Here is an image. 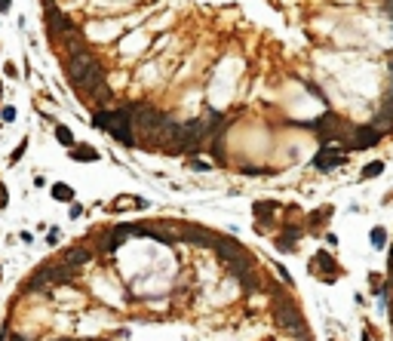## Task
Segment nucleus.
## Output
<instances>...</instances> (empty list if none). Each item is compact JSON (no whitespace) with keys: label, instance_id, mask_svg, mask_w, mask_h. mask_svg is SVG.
<instances>
[{"label":"nucleus","instance_id":"nucleus-4","mask_svg":"<svg viewBox=\"0 0 393 341\" xmlns=\"http://www.w3.org/2000/svg\"><path fill=\"white\" fill-rule=\"evenodd\" d=\"M212 249H215V255H218V261H221L224 267L237 264L240 258H246V255H249V249H246L240 240L227 237V234H218V237H215V243H212Z\"/></svg>","mask_w":393,"mask_h":341},{"label":"nucleus","instance_id":"nucleus-6","mask_svg":"<svg viewBox=\"0 0 393 341\" xmlns=\"http://www.w3.org/2000/svg\"><path fill=\"white\" fill-rule=\"evenodd\" d=\"M215 237H218V234H212V230L194 225V222H182V225H178V240L188 243V246H206V249H212Z\"/></svg>","mask_w":393,"mask_h":341},{"label":"nucleus","instance_id":"nucleus-1","mask_svg":"<svg viewBox=\"0 0 393 341\" xmlns=\"http://www.w3.org/2000/svg\"><path fill=\"white\" fill-rule=\"evenodd\" d=\"M93 129L108 132L114 141H120L123 148H138V135H135V123L129 108H96L93 111Z\"/></svg>","mask_w":393,"mask_h":341},{"label":"nucleus","instance_id":"nucleus-8","mask_svg":"<svg viewBox=\"0 0 393 341\" xmlns=\"http://www.w3.org/2000/svg\"><path fill=\"white\" fill-rule=\"evenodd\" d=\"M43 22H46V34H49L52 40H59L65 31H71V28H74V22H71L68 15H65L59 6H56V3H49V6L43 9Z\"/></svg>","mask_w":393,"mask_h":341},{"label":"nucleus","instance_id":"nucleus-12","mask_svg":"<svg viewBox=\"0 0 393 341\" xmlns=\"http://www.w3.org/2000/svg\"><path fill=\"white\" fill-rule=\"evenodd\" d=\"M56 43L68 52V59H71V56H80V52H89V46H86V40H83V31H80L77 25L71 28V31H65Z\"/></svg>","mask_w":393,"mask_h":341},{"label":"nucleus","instance_id":"nucleus-10","mask_svg":"<svg viewBox=\"0 0 393 341\" xmlns=\"http://www.w3.org/2000/svg\"><path fill=\"white\" fill-rule=\"evenodd\" d=\"M126 237H129V225H114L111 230H104V234H101V240H98V252H104V255L117 252V249L126 243Z\"/></svg>","mask_w":393,"mask_h":341},{"label":"nucleus","instance_id":"nucleus-13","mask_svg":"<svg viewBox=\"0 0 393 341\" xmlns=\"http://www.w3.org/2000/svg\"><path fill=\"white\" fill-rule=\"evenodd\" d=\"M252 212H255V219L261 222V225H255V227L264 230V225H267V222H274V219H277V212H283V206H280L277 200H255Z\"/></svg>","mask_w":393,"mask_h":341},{"label":"nucleus","instance_id":"nucleus-28","mask_svg":"<svg viewBox=\"0 0 393 341\" xmlns=\"http://www.w3.org/2000/svg\"><path fill=\"white\" fill-rule=\"evenodd\" d=\"M3 74H6V77H19V74H15V65H12V62L3 65Z\"/></svg>","mask_w":393,"mask_h":341},{"label":"nucleus","instance_id":"nucleus-20","mask_svg":"<svg viewBox=\"0 0 393 341\" xmlns=\"http://www.w3.org/2000/svg\"><path fill=\"white\" fill-rule=\"evenodd\" d=\"M56 141H59V145H74V132H71L68 126H65V123H59V126H56Z\"/></svg>","mask_w":393,"mask_h":341},{"label":"nucleus","instance_id":"nucleus-17","mask_svg":"<svg viewBox=\"0 0 393 341\" xmlns=\"http://www.w3.org/2000/svg\"><path fill=\"white\" fill-rule=\"evenodd\" d=\"M49 286H52V283L46 280V274H43V271H40V267H37V271H34V274L28 277V283H25V289H28V292H46V289H49Z\"/></svg>","mask_w":393,"mask_h":341},{"label":"nucleus","instance_id":"nucleus-30","mask_svg":"<svg viewBox=\"0 0 393 341\" xmlns=\"http://www.w3.org/2000/svg\"><path fill=\"white\" fill-rule=\"evenodd\" d=\"M0 206H6V188L0 185Z\"/></svg>","mask_w":393,"mask_h":341},{"label":"nucleus","instance_id":"nucleus-34","mask_svg":"<svg viewBox=\"0 0 393 341\" xmlns=\"http://www.w3.org/2000/svg\"><path fill=\"white\" fill-rule=\"evenodd\" d=\"M0 99H3V89H0Z\"/></svg>","mask_w":393,"mask_h":341},{"label":"nucleus","instance_id":"nucleus-29","mask_svg":"<svg viewBox=\"0 0 393 341\" xmlns=\"http://www.w3.org/2000/svg\"><path fill=\"white\" fill-rule=\"evenodd\" d=\"M9 6H12V0H0V12H9Z\"/></svg>","mask_w":393,"mask_h":341},{"label":"nucleus","instance_id":"nucleus-31","mask_svg":"<svg viewBox=\"0 0 393 341\" xmlns=\"http://www.w3.org/2000/svg\"><path fill=\"white\" fill-rule=\"evenodd\" d=\"M390 86H393V56H390Z\"/></svg>","mask_w":393,"mask_h":341},{"label":"nucleus","instance_id":"nucleus-5","mask_svg":"<svg viewBox=\"0 0 393 341\" xmlns=\"http://www.w3.org/2000/svg\"><path fill=\"white\" fill-rule=\"evenodd\" d=\"M307 267H310V274L319 277L323 283H335V280H338V271H341V267H338V261L332 258L329 249H316Z\"/></svg>","mask_w":393,"mask_h":341},{"label":"nucleus","instance_id":"nucleus-18","mask_svg":"<svg viewBox=\"0 0 393 341\" xmlns=\"http://www.w3.org/2000/svg\"><path fill=\"white\" fill-rule=\"evenodd\" d=\"M52 197H56L59 203H68V206H71V203H77V200H74V197H77L74 188L65 185V182H56V185H52Z\"/></svg>","mask_w":393,"mask_h":341},{"label":"nucleus","instance_id":"nucleus-16","mask_svg":"<svg viewBox=\"0 0 393 341\" xmlns=\"http://www.w3.org/2000/svg\"><path fill=\"white\" fill-rule=\"evenodd\" d=\"M332 212H335L332 206H319V209H313L307 219H304V227H307V230H319V227L326 225V219H332Z\"/></svg>","mask_w":393,"mask_h":341},{"label":"nucleus","instance_id":"nucleus-15","mask_svg":"<svg viewBox=\"0 0 393 341\" xmlns=\"http://www.w3.org/2000/svg\"><path fill=\"white\" fill-rule=\"evenodd\" d=\"M62 261H68L71 267H83V264L93 261V252H89L86 246H68L62 252Z\"/></svg>","mask_w":393,"mask_h":341},{"label":"nucleus","instance_id":"nucleus-19","mask_svg":"<svg viewBox=\"0 0 393 341\" xmlns=\"http://www.w3.org/2000/svg\"><path fill=\"white\" fill-rule=\"evenodd\" d=\"M369 240H372V246H375V249H381V246H387V230H384V227H378V225H375V227L369 230Z\"/></svg>","mask_w":393,"mask_h":341},{"label":"nucleus","instance_id":"nucleus-24","mask_svg":"<svg viewBox=\"0 0 393 341\" xmlns=\"http://www.w3.org/2000/svg\"><path fill=\"white\" fill-rule=\"evenodd\" d=\"M243 172L246 175H267L271 169H264V166H243Z\"/></svg>","mask_w":393,"mask_h":341},{"label":"nucleus","instance_id":"nucleus-27","mask_svg":"<svg viewBox=\"0 0 393 341\" xmlns=\"http://www.w3.org/2000/svg\"><path fill=\"white\" fill-rule=\"evenodd\" d=\"M80 212H83V206H80V203H71V206H68V215H71V219H77Z\"/></svg>","mask_w":393,"mask_h":341},{"label":"nucleus","instance_id":"nucleus-9","mask_svg":"<svg viewBox=\"0 0 393 341\" xmlns=\"http://www.w3.org/2000/svg\"><path fill=\"white\" fill-rule=\"evenodd\" d=\"M40 271L46 274V280L52 286H68L77 280V267H71L68 261H59V264H40Z\"/></svg>","mask_w":393,"mask_h":341},{"label":"nucleus","instance_id":"nucleus-7","mask_svg":"<svg viewBox=\"0 0 393 341\" xmlns=\"http://www.w3.org/2000/svg\"><path fill=\"white\" fill-rule=\"evenodd\" d=\"M344 160H347V151H344V148H338V145H323V148L316 151V157H313V169L332 172V169H338V166H344Z\"/></svg>","mask_w":393,"mask_h":341},{"label":"nucleus","instance_id":"nucleus-25","mask_svg":"<svg viewBox=\"0 0 393 341\" xmlns=\"http://www.w3.org/2000/svg\"><path fill=\"white\" fill-rule=\"evenodd\" d=\"M274 271L280 274V280H283V283H289V286H292V277H289V271H286L283 264H274Z\"/></svg>","mask_w":393,"mask_h":341},{"label":"nucleus","instance_id":"nucleus-21","mask_svg":"<svg viewBox=\"0 0 393 341\" xmlns=\"http://www.w3.org/2000/svg\"><path fill=\"white\" fill-rule=\"evenodd\" d=\"M381 172H384V163H381V160H372V163L363 166L360 175H363V178H375V175H381Z\"/></svg>","mask_w":393,"mask_h":341},{"label":"nucleus","instance_id":"nucleus-11","mask_svg":"<svg viewBox=\"0 0 393 341\" xmlns=\"http://www.w3.org/2000/svg\"><path fill=\"white\" fill-rule=\"evenodd\" d=\"M304 225H283V230H280V237H277V249L280 252H295L298 249V240L304 237Z\"/></svg>","mask_w":393,"mask_h":341},{"label":"nucleus","instance_id":"nucleus-26","mask_svg":"<svg viewBox=\"0 0 393 341\" xmlns=\"http://www.w3.org/2000/svg\"><path fill=\"white\" fill-rule=\"evenodd\" d=\"M0 117H3L6 123H12V120H15V108H12V105H6L3 111H0Z\"/></svg>","mask_w":393,"mask_h":341},{"label":"nucleus","instance_id":"nucleus-23","mask_svg":"<svg viewBox=\"0 0 393 341\" xmlns=\"http://www.w3.org/2000/svg\"><path fill=\"white\" fill-rule=\"evenodd\" d=\"M25 151H28V138H22V141H19V148H15V151H12V157H9V163H19V160H22V154H25Z\"/></svg>","mask_w":393,"mask_h":341},{"label":"nucleus","instance_id":"nucleus-22","mask_svg":"<svg viewBox=\"0 0 393 341\" xmlns=\"http://www.w3.org/2000/svg\"><path fill=\"white\" fill-rule=\"evenodd\" d=\"M129 206L132 209H145V200H117L111 209H129Z\"/></svg>","mask_w":393,"mask_h":341},{"label":"nucleus","instance_id":"nucleus-35","mask_svg":"<svg viewBox=\"0 0 393 341\" xmlns=\"http://www.w3.org/2000/svg\"><path fill=\"white\" fill-rule=\"evenodd\" d=\"M387 3H393V0H387Z\"/></svg>","mask_w":393,"mask_h":341},{"label":"nucleus","instance_id":"nucleus-2","mask_svg":"<svg viewBox=\"0 0 393 341\" xmlns=\"http://www.w3.org/2000/svg\"><path fill=\"white\" fill-rule=\"evenodd\" d=\"M96 71H101V65H98V59L93 56V52H80V56L65 59V80H68V86L74 89V93H80V86L93 77Z\"/></svg>","mask_w":393,"mask_h":341},{"label":"nucleus","instance_id":"nucleus-32","mask_svg":"<svg viewBox=\"0 0 393 341\" xmlns=\"http://www.w3.org/2000/svg\"><path fill=\"white\" fill-rule=\"evenodd\" d=\"M363 341H372V335H369V329H366V332H363Z\"/></svg>","mask_w":393,"mask_h":341},{"label":"nucleus","instance_id":"nucleus-3","mask_svg":"<svg viewBox=\"0 0 393 341\" xmlns=\"http://www.w3.org/2000/svg\"><path fill=\"white\" fill-rule=\"evenodd\" d=\"M384 138V129H378V126H372V123H363V126H353L350 129V135H347V141H344V151H366V148H375L378 141Z\"/></svg>","mask_w":393,"mask_h":341},{"label":"nucleus","instance_id":"nucleus-33","mask_svg":"<svg viewBox=\"0 0 393 341\" xmlns=\"http://www.w3.org/2000/svg\"><path fill=\"white\" fill-rule=\"evenodd\" d=\"M390 317H393V311H390ZM390 326H393V320H390Z\"/></svg>","mask_w":393,"mask_h":341},{"label":"nucleus","instance_id":"nucleus-14","mask_svg":"<svg viewBox=\"0 0 393 341\" xmlns=\"http://www.w3.org/2000/svg\"><path fill=\"white\" fill-rule=\"evenodd\" d=\"M68 157L74 160V163H96V160H98V148L80 141V145H71V148H68Z\"/></svg>","mask_w":393,"mask_h":341}]
</instances>
